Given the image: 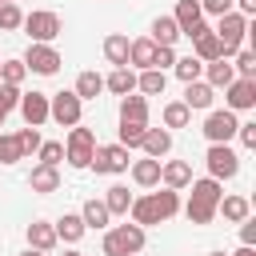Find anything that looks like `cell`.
<instances>
[{
  "label": "cell",
  "mask_w": 256,
  "mask_h": 256,
  "mask_svg": "<svg viewBox=\"0 0 256 256\" xmlns=\"http://www.w3.org/2000/svg\"><path fill=\"white\" fill-rule=\"evenodd\" d=\"M232 256H256V248H248V244H240V248H236Z\"/></svg>",
  "instance_id": "681fc988"
},
{
  "label": "cell",
  "mask_w": 256,
  "mask_h": 256,
  "mask_svg": "<svg viewBox=\"0 0 256 256\" xmlns=\"http://www.w3.org/2000/svg\"><path fill=\"white\" fill-rule=\"evenodd\" d=\"M104 92H112V96H132V92H136V72H132V68H112V72L104 76Z\"/></svg>",
  "instance_id": "cb8c5ba5"
},
{
  "label": "cell",
  "mask_w": 256,
  "mask_h": 256,
  "mask_svg": "<svg viewBox=\"0 0 256 256\" xmlns=\"http://www.w3.org/2000/svg\"><path fill=\"white\" fill-rule=\"evenodd\" d=\"M64 256H80V252H76V248H68V252H64Z\"/></svg>",
  "instance_id": "f5cc1de1"
},
{
  "label": "cell",
  "mask_w": 256,
  "mask_h": 256,
  "mask_svg": "<svg viewBox=\"0 0 256 256\" xmlns=\"http://www.w3.org/2000/svg\"><path fill=\"white\" fill-rule=\"evenodd\" d=\"M36 160L48 164V168H60V160H64V144H60V140H44L40 152H36Z\"/></svg>",
  "instance_id": "f35d334b"
},
{
  "label": "cell",
  "mask_w": 256,
  "mask_h": 256,
  "mask_svg": "<svg viewBox=\"0 0 256 256\" xmlns=\"http://www.w3.org/2000/svg\"><path fill=\"white\" fill-rule=\"evenodd\" d=\"M216 216H224L228 224H240V220H248V216H252V204H248V196H220Z\"/></svg>",
  "instance_id": "44dd1931"
},
{
  "label": "cell",
  "mask_w": 256,
  "mask_h": 256,
  "mask_svg": "<svg viewBox=\"0 0 256 256\" xmlns=\"http://www.w3.org/2000/svg\"><path fill=\"white\" fill-rule=\"evenodd\" d=\"M104 60L116 64V68H128V36H124V32L104 36Z\"/></svg>",
  "instance_id": "83f0119b"
},
{
  "label": "cell",
  "mask_w": 256,
  "mask_h": 256,
  "mask_svg": "<svg viewBox=\"0 0 256 256\" xmlns=\"http://www.w3.org/2000/svg\"><path fill=\"white\" fill-rule=\"evenodd\" d=\"M232 72H236L240 80H256V52H252V48H240V52H236Z\"/></svg>",
  "instance_id": "8d00e7d4"
},
{
  "label": "cell",
  "mask_w": 256,
  "mask_h": 256,
  "mask_svg": "<svg viewBox=\"0 0 256 256\" xmlns=\"http://www.w3.org/2000/svg\"><path fill=\"white\" fill-rule=\"evenodd\" d=\"M128 164H132V152H128L124 144H96L88 168H96V172H104V176H116V172H128Z\"/></svg>",
  "instance_id": "9c48e42d"
},
{
  "label": "cell",
  "mask_w": 256,
  "mask_h": 256,
  "mask_svg": "<svg viewBox=\"0 0 256 256\" xmlns=\"http://www.w3.org/2000/svg\"><path fill=\"white\" fill-rule=\"evenodd\" d=\"M160 184L172 188V192L188 188L192 184V164L188 160H160Z\"/></svg>",
  "instance_id": "5bb4252c"
},
{
  "label": "cell",
  "mask_w": 256,
  "mask_h": 256,
  "mask_svg": "<svg viewBox=\"0 0 256 256\" xmlns=\"http://www.w3.org/2000/svg\"><path fill=\"white\" fill-rule=\"evenodd\" d=\"M204 164H208V176L212 180H232L236 172H240V156H236V148L232 144H208V152H204Z\"/></svg>",
  "instance_id": "5b68a950"
},
{
  "label": "cell",
  "mask_w": 256,
  "mask_h": 256,
  "mask_svg": "<svg viewBox=\"0 0 256 256\" xmlns=\"http://www.w3.org/2000/svg\"><path fill=\"white\" fill-rule=\"evenodd\" d=\"M128 172H132V180H136L140 188H156V184H160V160H148V156H144V160H132Z\"/></svg>",
  "instance_id": "484cf974"
},
{
  "label": "cell",
  "mask_w": 256,
  "mask_h": 256,
  "mask_svg": "<svg viewBox=\"0 0 256 256\" xmlns=\"http://www.w3.org/2000/svg\"><path fill=\"white\" fill-rule=\"evenodd\" d=\"M16 108H20V116H24L28 128H40L48 120V92H36V88L32 92H20V104Z\"/></svg>",
  "instance_id": "4fadbf2b"
},
{
  "label": "cell",
  "mask_w": 256,
  "mask_h": 256,
  "mask_svg": "<svg viewBox=\"0 0 256 256\" xmlns=\"http://www.w3.org/2000/svg\"><path fill=\"white\" fill-rule=\"evenodd\" d=\"M236 136H240V144H244V148H256V120H240Z\"/></svg>",
  "instance_id": "bcb514c9"
},
{
  "label": "cell",
  "mask_w": 256,
  "mask_h": 256,
  "mask_svg": "<svg viewBox=\"0 0 256 256\" xmlns=\"http://www.w3.org/2000/svg\"><path fill=\"white\" fill-rule=\"evenodd\" d=\"M72 92L80 96V104H84V100H96V96L104 92V76L88 68V72H80V76H76V88H72Z\"/></svg>",
  "instance_id": "f546056e"
},
{
  "label": "cell",
  "mask_w": 256,
  "mask_h": 256,
  "mask_svg": "<svg viewBox=\"0 0 256 256\" xmlns=\"http://www.w3.org/2000/svg\"><path fill=\"white\" fill-rule=\"evenodd\" d=\"M188 188H192V200H196V204H212V208H216V204H220V196H224V184H220V180H212V176L192 180Z\"/></svg>",
  "instance_id": "4316f807"
},
{
  "label": "cell",
  "mask_w": 256,
  "mask_h": 256,
  "mask_svg": "<svg viewBox=\"0 0 256 256\" xmlns=\"http://www.w3.org/2000/svg\"><path fill=\"white\" fill-rule=\"evenodd\" d=\"M172 64H176V48H156L152 68H156V72H164V68H172Z\"/></svg>",
  "instance_id": "7dc6e473"
},
{
  "label": "cell",
  "mask_w": 256,
  "mask_h": 256,
  "mask_svg": "<svg viewBox=\"0 0 256 256\" xmlns=\"http://www.w3.org/2000/svg\"><path fill=\"white\" fill-rule=\"evenodd\" d=\"M80 220H84V228H108L112 224V216H108V208H104V200H84V208H80Z\"/></svg>",
  "instance_id": "d6a6232c"
},
{
  "label": "cell",
  "mask_w": 256,
  "mask_h": 256,
  "mask_svg": "<svg viewBox=\"0 0 256 256\" xmlns=\"http://www.w3.org/2000/svg\"><path fill=\"white\" fill-rule=\"evenodd\" d=\"M16 104H20V88H16V84H4V80H0V108H4V112H12Z\"/></svg>",
  "instance_id": "ee69618b"
},
{
  "label": "cell",
  "mask_w": 256,
  "mask_h": 256,
  "mask_svg": "<svg viewBox=\"0 0 256 256\" xmlns=\"http://www.w3.org/2000/svg\"><path fill=\"white\" fill-rule=\"evenodd\" d=\"M136 256H140V252H136Z\"/></svg>",
  "instance_id": "9f6ffc18"
},
{
  "label": "cell",
  "mask_w": 256,
  "mask_h": 256,
  "mask_svg": "<svg viewBox=\"0 0 256 256\" xmlns=\"http://www.w3.org/2000/svg\"><path fill=\"white\" fill-rule=\"evenodd\" d=\"M172 72H176V80H184V84H192V80H200V76H204V64H200L196 56H176V64H172Z\"/></svg>",
  "instance_id": "836d02e7"
},
{
  "label": "cell",
  "mask_w": 256,
  "mask_h": 256,
  "mask_svg": "<svg viewBox=\"0 0 256 256\" xmlns=\"http://www.w3.org/2000/svg\"><path fill=\"white\" fill-rule=\"evenodd\" d=\"M232 80H236V72H232V64H228V60H212V64H204V84H208L212 92L228 88Z\"/></svg>",
  "instance_id": "d4e9b609"
},
{
  "label": "cell",
  "mask_w": 256,
  "mask_h": 256,
  "mask_svg": "<svg viewBox=\"0 0 256 256\" xmlns=\"http://www.w3.org/2000/svg\"><path fill=\"white\" fill-rule=\"evenodd\" d=\"M92 152H96V132H92V128H84V124H76V128L68 132L64 160H68L72 168H88V164H92Z\"/></svg>",
  "instance_id": "277c9868"
},
{
  "label": "cell",
  "mask_w": 256,
  "mask_h": 256,
  "mask_svg": "<svg viewBox=\"0 0 256 256\" xmlns=\"http://www.w3.org/2000/svg\"><path fill=\"white\" fill-rule=\"evenodd\" d=\"M184 216H188V224H212V220H216V208L188 200V204H184Z\"/></svg>",
  "instance_id": "ab89813d"
},
{
  "label": "cell",
  "mask_w": 256,
  "mask_h": 256,
  "mask_svg": "<svg viewBox=\"0 0 256 256\" xmlns=\"http://www.w3.org/2000/svg\"><path fill=\"white\" fill-rule=\"evenodd\" d=\"M24 236H28V248H36V252H52V248L60 244V240H56V228H52L48 220H32Z\"/></svg>",
  "instance_id": "e0dca14e"
},
{
  "label": "cell",
  "mask_w": 256,
  "mask_h": 256,
  "mask_svg": "<svg viewBox=\"0 0 256 256\" xmlns=\"http://www.w3.org/2000/svg\"><path fill=\"white\" fill-rule=\"evenodd\" d=\"M200 12L204 16H224V12H236L232 0H200Z\"/></svg>",
  "instance_id": "f6af8a7d"
},
{
  "label": "cell",
  "mask_w": 256,
  "mask_h": 256,
  "mask_svg": "<svg viewBox=\"0 0 256 256\" xmlns=\"http://www.w3.org/2000/svg\"><path fill=\"white\" fill-rule=\"evenodd\" d=\"M192 124V112L180 104V100H172V104H164V128L172 132V128H188Z\"/></svg>",
  "instance_id": "e575fe53"
},
{
  "label": "cell",
  "mask_w": 256,
  "mask_h": 256,
  "mask_svg": "<svg viewBox=\"0 0 256 256\" xmlns=\"http://www.w3.org/2000/svg\"><path fill=\"white\" fill-rule=\"evenodd\" d=\"M20 256H44V252H36V248H24V252H20Z\"/></svg>",
  "instance_id": "f907efd6"
},
{
  "label": "cell",
  "mask_w": 256,
  "mask_h": 256,
  "mask_svg": "<svg viewBox=\"0 0 256 256\" xmlns=\"http://www.w3.org/2000/svg\"><path fill=\"white\" fill-rule=\"evenodd\" d=\"M172 20H176L180 36H188V40H196V36L208 28V24H204V12H200V0H176Z\"/></svg>",
  "instance_id": "8fae6325"
},
{
  "label": "cell",
  "mask_w": 256,
  "mask_h": 256,
  "mask_svg": "<svg viewBox=\"0 0 256 256\" xmlns=\"http://www.w3.org/2000/svg\"><path fill=\"white\" fill-rule=\"evenodd\" d=\"M240 244H248V248L256 244V220H252V216L240 220Z\"/></svg>",
  "instance_id": "c3c4849f"
},
{
  "label": "cell",
  "mask_w": 256,
  "mask_h": 256,
  "mask_svg": "<svg viewBox=\"0 0 256 256\" xmlns=\"http://www.w3.org/2000/svg\"><path fill=\"white\" fill-rule=\"evenodd\" d=\"M192 56L200 60V64H212V60H224L220 56V40H216V32L212 28H204L196 40H192Z\"/></svg>",
  "instance_id": "603a6c76"
},
{
  "label": "cell",
  "mask_w": 256,
  "mask_h": 256,
  "mask_svg": "<svg viewBox=\"0 0 256 256\" xmlns=\"http://www.w3.org/2000/svg\"><path fill=\"white\" fill-rule=\"evenodd\" d=\"M16 160H24V156H20V144H16V136L0 132V164H16Z\"/></svg>",
  "instance_id": "7bdbcfd3"
},
{
  "label": "cell",
  "mask_w": 256,
  "mask_h": 256,
  "mask_svg": "<svg viewBox=\"0 0 256 256\" xmlns=\"http://www.w3.org/2000/svg\"><path fill=\"white\" fill-rule=\"evenodd\" d=\"M208 256H228V252H208Z\"/></svg>",
  "instance_id": "db71d44e"
},
{
  "label": "cell",
  "mask_w": 256,
  "mask_h": 256,
  "mask_svg": "<svg viewBox=\"0 0 256 256\" xmlns=\"http://www.w3.org/2000/svg\"><path fill=\"white\" fill-rule=\"evenodd\" d=\"M144 132H148V124H132V120H120V140H116V144H124V148L132 152V148H140Z\"/></svg>",
  "instance_id": "d590c367"
},
{
  "label": "cell",
  "mask_w": 256,
  "mask_h": 256,
  "mask_svg": "<svg viewBox=\"0 0 256 256\" xmlns=\"http://www.w3.org/2000/svg\"><path fill=\"white\" fill-rule=\"evenodd\" d=\"M216 40H220V56L228 60V56H236L240 48H244V36H248V20L240 16V12H224V16H216Z\"/></svg>",
  "instance_id": "3957f363"
},
{
  "label": "cell",
  "mask_w": 256,
  "mask_h": 256,
  "mask_svg": "<svg viewBox=\"0 0 256 256\" xmlns=\"http://www.w3.org/2000/svg\"><path fill=\"white\" fill-rule=\"evenodd\" d=\"M120 120H132V124H148V100L144 96H120Z\"/></svg>",
  "instance_id": "4dcf8cb0"
},
{
  "label": "cell",
  "mask_w": 256,
  "mask_h": 256,
  "mask_svg": "<svg viewBox=\"0 0 256 256\" xmlns=\"http://www.w3.org/2000/svg\"><path fill=\"white\" fill-rule=\"evenodd\" d=\"M0 4H16V0H0Z\"/></svg>",
  "instance_id": "11a10c76"
},
{
  "label": "cell",
  "mask_w": 256,
  "mask_h": 256,
  "mask_svg": "<svg viewBox=\"0 0 256 256\" xmlns=\"http://www.w3.org/2000/svg\"><path fill=\"white\" fill-rule=\"evenodd\" d=\"M212 100H216V92H212L204 80L184 84V100H180V104H184L188 112H208V108H212Z\"/></svg>",
  "instance_id": "9a60e30c"
},
{
  "label": "cell",
  "mask_w": 256,
  "mask_h": 256,
  "mask_svg": "<svg viewBox=\"0 0 256 256\" xmlns=\"http://www.w3.org/2000/svg\"><path fill=\"white\" fill-rule=\"evenodd\" d=\"M20 28H24L28 36H32V44H52V40H56V36L64 32L60 16H56V12H44V8H40V12H28Z\"/></svg>",
  "instance_id": "52a82bcc"
},
{
  "label": "cell",
  "mask_w": 256,
  "mask_h": 256,
  "mask_svg": "<svg viewBox=\"0 0 256 256\" xmlns=\"http://www.w3.org/2000/svg\"><path fill=\"white\" fill-rule=\"evenodd\" d=\"M4 120H8V112H4V108H0V128H4Z\"/></svg>",
  "instance_id": "816d5d0a"
},
{
  "label": "cell",
  "mask_w": 256,
  "mask_h": 256,
  "mask_svg": "<svg viewBox=\"0 0 256 256\" xmlns=\"http://www.w3.org/2000/svg\"><path fill=\"white\" fill-rule=\"evenodd\" d=\"M152 60H156V44L148 40V36H140V40H128V68L136 72H144V68H152Z\"/></svg>",
  "instance_id": "d6986e66"
},
{
  "label": "cell",
  "mask_w": 256,
  "mask_h": 256,
  "mask_svg": "<svg viewBox=\"0 0 256 256\" xmlns=\"http://www.w3.org/2000/svg\"><path fill=\"white\" fill-rule=\"evenodd\" d=\"M148 32H152L148 40H152L156 48H176V40H180V28H176V20H172V16H156Z\"/></svg>",
  "instance_id": "ac0fdd59"
},
{
  "label": "cell",
  "mask_w": 256,
  "mask_h": 256,
  "mask_svg": "<svg viewBox=\"0 0 256 256\" xmlns=\"http://www.w3.org/2000/svg\"><path fill=\"white\" fill-rule=\"evenodd\" d=\"M28 188L48 196V192H60V168H48V164H36L32 176H28Z\"/></svg>",
  "instance_id": "ffe728a7"
},
{
  "label": "cell",
  "mask_w": 256,
  "mask_h": 256,
  "mask_svg": "<svg viewBox=\"0 0 256 256\" xmlns=\"http://www.w3.org/2000/svg\"><path fill=\"white\" fill-rule=\"evenodd\" d=\"M140 148H144L148 160H164V156L172 152V132H168V128H148L144 140H140Z\"/></svg>",
  "instance_id": "2e32d148"
},
{
  "label": "cell",
  "mask_w": 256,
  "mask_h": 256,
  "mask_svg": "<svg viewBox=\"0 0 256 256\" xmlns=\"http://www.w3.org/2000/svg\"><path fill=\"white\" fill-rule=\"evenodd\" d=\"M20 60H24V68H28V72H36V76H56V72H60V64H64V60H60V52H56L52 44H28V52H24Z\"/></svg>",
  "instance_id": "30bf717a"
},
{
  "label": "cell",
  "mask_w": 256,
  "mask_h": 256,
  "mask_svg": "<svg viewBox=\"0 0 256 256\" xmlns=\"http://www.w3.org/2000/svg\"><path fill=\"white\" fill-rule=\"evenodd\" d=\"M164 84H168V76L164 72H156V68H144V72H136V92L148 100V96H164Z\"/></svg>",
  "instance_id": "f1b7e54d"
},
{
  "label": "cell",
  "mask_w": 256,
  "mask_h": 256,
  "mask_svg": "<svg viewBox=\"0 0 256 256\" xmlns=\"http://www.w3.org/2000/svg\"><path fill=\"white\" fill-rule=\"evenodd\" d=\"M236 128H240L236 112H228V108H208L200 132L208 136V144H228V140H236Z\"/></svg>",
  "instance_id": "8992f818"
},
{
  "label": "cell",
  "mask_w": 256,
  "mask_h": 256,
  "mask_svg": "<svg viewBox=\"0 0 256 256\" xmlns=\"http://www.w3.org/2000/svg\"><path fill=\"white\" fill-rule=\"evenodd\" d=\"M104 208H108V216H128V208H132V192H128L124 184H112V188L104 192Z\"/></svg>",
  "instance_id": "1f68e13d"
},
{
  "label": "cell",
  "mask_w": 256,
  "mask_h": 256,
  "mask_svg": "<svg viewBox=\"0 0 256 256\" xmlns=\"http://www.w3.org/2000/svg\"><path fill=\"white\" fill-rule=\"evenodd\" d=\"M52 228H56V240H64V244H80V240H84V232H88V228H84V220H80V212H64Z\"/></svg>",
  "instance_id": "7402d4cb"
},
{
  "label": "cell",
  "mask_w": 256,
  "mask_h": 256,
  "mask_svg": "<svg viewBox=\"0 0 256 256\" xmlns=\"http://www.w3.org/2000/svg\"><path fill=\"white\" fill-rule=\"evenodd\" d=\"M224 108L228 112H248V108H256V80H232L228 88H224Z\"/></svg>",
  "instance_id": "7c38bea8"
},
{
  "label": "cell",
  "mask_w": 256,
  "mask_h": 256,
  "mask_svg": "<svg viewBox=\"0 0 256 256\" xmlns=\"http://www.w3.org/2000/svg\"><path fill=\"white\" fill-rule=\"evenodd\" d=\"M20 24H24V12H20L16 4H0V28H4V32H16Z\"/></svg>",
  "instance_id": "b9f144b4"
},
{
  "label": "cell",
  "mask_w": 256,
  "mask_h": 256,
  "mask_svg": "<svg viewBox=\"0 0 256 256\" xmlns=\"http://www.w3.org/2000/svg\"><path fill=\"white\" fill-rule=\"evenodd\" d=\"M80 112H84V104H80V96H76L72 88L48 96V120H56L60 128H76V124H80Z\"/></svg>",
  "instance_id": "ba28073f"
},
{
  "label": "cell",
  "mask_w": 256,
  "mask_h": 256,
  "mask_svg": "<svg viewBox=\"0 0 256 256\" xmlns=\"http://www.w3.org/2000/svg\"><path fill=\"white\" fill-rule=\"evenodd\" d=\"M144 240L148 232L140 224H116V228H104V256H136L144 252Z\"/></svg>",
  "instance_id": "7a4b0ae2"
},
{
  "label": "cell",
  "mask_w": 256,
  "mask_h": 256,
  "mask_svg": "<svg viewBox=\"0 0 256 256\" xmlns=\"http://www.w3.org/2000/svg\"><path fill=\"white\" fill-rule=\"evenodd\" d=\"M24 76H28V68H24V60H0V80L4 84H24Z\"/></svg>",
  "instance_id": "74e56055"
},
{
  "label": "cell",
  "mask_w": 256,
  "mask_h": 256,
  "mask_svg": "<svg viewBox=\"0 0 256 256\" xmlns=\"http://www.w3.org/2000/svg\"><path fill=\"white\" fill-rule=\"evenodd\" d=\"M16 144H20V156H32V152H40V128H20L16 132Z\"/></svg>",
  "instance_id": "60d3db41"
},
{
  "label": "cell",
  "mask_w": 256,
  "mask_h": 256,
  "mask_svg": "<svg viewBox=\"0 0 256 256\" xmlns=\"http://www.w3.org/2000/svg\"><path fill=\"white\" fill-rule=\"evenodd\" d=\"M176 212H180V192H172V188H160V192L132 196V208H128L132 224H140L144 232H148L152 224H164V220H172Z\"/></svg>",
  "instance_id": "6da1fadb"
}]
</instances>
